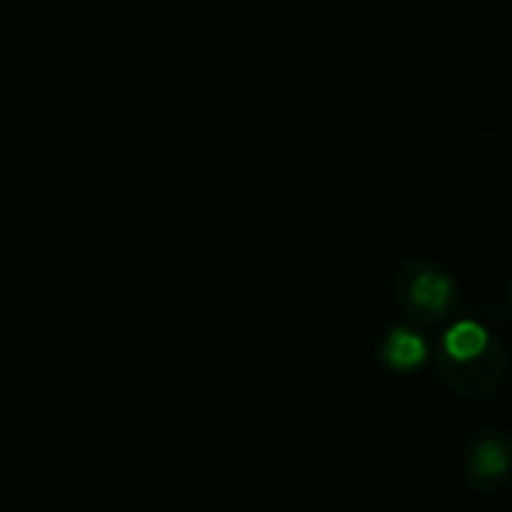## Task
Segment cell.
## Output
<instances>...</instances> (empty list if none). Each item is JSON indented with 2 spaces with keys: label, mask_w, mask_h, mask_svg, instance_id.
Here are the masks:
<instances>
[{
  "label": "cell",
  "mask_w": 512,
  "mask_h": 512,
  "mask_svg": "<svg viewBox=\"0 0 512 512\" xmlns=\"http://www.w3.org/2000/svg\"><path fill=\"white\" fill-rule=\"evenodd\" d=\"M450 294H453L450 282L438 273H423L414 285V300L426 309H444Z\"/></svg>",
  "instance_id": "obj_3"
},
{
  "label": "cell",
  "mask_w": 512,
  "mask_h": 512,
  "mask_svg": "<svg viewBox=\"0 0 512 512\" xmlns=\"http://www.w3.org/2000/svg\"><path fill=\"white\" fill-rule=\"evenodd\" d=\"M486 330L477 321H459L450 333H447V351L456 360H471L486 348Z\"/></svg>",
  "instance_id": "obj_1"
},
{
  "label": "cell",
  "mask_w": 512,
  "mask_h": 512,
  "mask_svg": "<svg viewBox=\"0 0 512 512\" xmlns=\"http://www.w3.org/2000/svg\"><path fill=\"white\" fill-rule=\"evenodd\" d=\"M387 360L399 369H411L420 366L426 360V342L408 330H396L387 339Z\"/></svg>",
  "instance_id": "obj_2"
},
{
  "label": "cell",
  "mask_w": 512,
  "mask_h": 512,
  "mask_svg": "<svg viewBox=\"0 0 512 512\" xmlns=\"http://www.w3.org/2000/svg\"><path fill=\"white\" fill-rule=\"evenodd\" d=\"M507 468V453L495 441H483L477 450V471L480 474H501Z\"/></svg>",
  "instance_id": "obj_4"
}]
</instances>
